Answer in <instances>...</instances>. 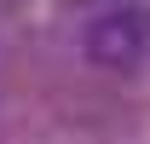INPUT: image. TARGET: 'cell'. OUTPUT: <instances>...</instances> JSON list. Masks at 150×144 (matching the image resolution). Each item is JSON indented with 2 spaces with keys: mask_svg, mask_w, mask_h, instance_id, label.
<instances>
[{
  "mask_svg": "<svg viewBox=\"0 0 150 144\" xmlns=\"http://www.w3.org/2000/svg\"><path fill=\"white\" fill-rule=\"evenodd\" d=\"M81 46H87V58L98 69H110V75L139 69L150 58V6H110V12H98L87 23Z\"/></svg>",
  "mask_w": 150,
  "mask_h": 144,
  "instance_id": "6da1fadb",
  "label": "cell"
}]
</instances>
